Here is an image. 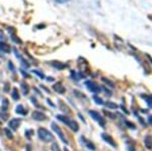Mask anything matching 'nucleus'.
<instances>
[{"label": "nucleus", "mask_w": 152, "mask_h": 151, "mask_svg": "<svg viewBox=\"0 0 152 151\" xmlns=\"http://www.w3.org/2000/svg\"><path fill=\"white\" fill-rule=\"evenodd\" d=\"M57 119H58L59 121L62 122V123L65 124V125H67L68 127H69L72 131H73V132H78L79 125L77 124L76 121L69 119V118L64 116V115H57Z\"/></svg>", "instance_id": "obj_1"}, {"label": "nucleus", "mask_w": 152, "mask_h": 151, "mask_svg": "<svg viewBox=\"0 0 152 151\" xmlns=\"http://www.w3.org/2000/svg\"><path fill=\"white\" fill-rule=\"evenodd\" d=\"M38 136L42 141L46 142V143H49V142H54V136L53 134L48 131L45 128H39L38 130Z\"/></svg>", "instance_id": "obj_2"}, {"label": "nucleus", "mask_w": 152, "mask_h": 151, "mask_svg": "<svg viewBox=\"0 0 152 151\" xmlns=\"http://www.w3.org/2000/svg\"><path fill=\"white\" fill-rule=\"evenodd\" d=\"M51 127H52L53 131H54V132L56 133V134L59 136V138L61 139V141H62L64 144H67V145H68V140H67V138H66L65 135H64L62 129L59 127V126L57 125V124L55 123V122H52V123H51Z\"/></svg>", "instance_id": "obj_3"}, {"label": "nucleus", "mask_w": 152, "mask_h": 151, "mask_svg": "<svg viewBox=\"0 0 152 151\" xmlns=\"http://www.w3.org/2000/svg\"><path fill=\"white\" fill-rule=\"evenodd\" d=\"M88 115L92 118V119L94 120V121L98 122V123L100 124L101 127L105 128V120L100 116V113L95 112V111H88Z\"/></svg>", "instance_id": "obj_4"}, {"label": "nucleus", "mask_w": 152, "mask_h": 151, "mask_svg": "<svg viewBox=\"0 0 152 151\" xmlns=\"http://www.w3.org/2000/svg\"><path fill=\"white\" fill-rule=\"evenodd\" d=\"M85 86H86L87 89H88L89 91H91L93 93H100L101 91L100 86L98 85V83H95L94 81H91V80L85 81Z\"/></svg>", "instance_id": "obj_5"}, {"label": "nucleus", "mask_w": 152, "mask_h": 151, "mask_svg": "<svg viewBox=\"0 0 152 151\" xmlns=\"http://www.w3.org/2000/svg\"><path fill=\"white\" fill-rule=\"evenodd\" d=\"M21 119H19V118L18 119L17 118H13V119H11L8 122V127L11 129V130L15 131L21 126Z\"/></svg>", "instance_id": "obj_6"}, {"label": "nucleus", "mask_w": 152, "mask_h": 151, "mask_svg": "<svg viewBox=\"0 0 152 151\" xmlns=\"http://www.w3.org/2000/svg\"><path fill=\"white\" fill-rule=\"evenodd\" d=\"M32 118L35 120V121H38V122H42V121L47 120V116H46L44 113L40 112V111H35V112L32 114Z\"/></svg>", "instance_id": "obj_7"}, {"label": "nucleus", "mask_w": 152, "mask_h": 151, "mask_svg": "<svg viewBox=\"0 0 152 151\" xmlns=\"http://www.w3.org/2000/svg\"><path fill=\"white\" fill-rule=\"evenodd\" d=\"M53 89H54L56 92L60 93V94H63V93H65V91H66L65 86H63V84L61 83V82H57V83H55L54 85H53Z\"/></svg>", "instance_id": "obj_8"}, {"label": "nucleus", "mask_w": 152, "mask_h": 151, "mask_svg": "<svg viewBox=\"0 0 152 151\" xmlns=\"http://www.w3.org/2000/svg\"><path fill=\"white\" fill-rule=\"evenodd\" d=\"M101 138L105 140V142H107V143H109L111 146H113V147H117V144H116V142H115V140L112 138V137L110 136L109 134L103 133V134H101Z\"/></svg>", "instance_id": "obj_9"}, {"label": "nucleus", "mask_w": 152, "mask_h": 151, "mask_svg": "<svg viewBox=\"0 0 152 151\" xmlns=\"http://www.w3.org/2000/svg\"><path fill=\"white\" fill-rule=\"evenodd\" d=\"M51 65H52L54 68H56L57 70H63L67 67L66 64L62 63V62H57V61H53L52 63H51Z\"/></svg>", "instance_id": "obj_10"}, {"label": "nucleus", "mask_w": 152, "mask_h": 151, "mask_svg": "<svg viewBox=\"0 0 152 151\" xmlns=\"http://www.w3.org/2000/svg\"><path fill=\"white\" fill-rule=\"evenodd\" d=\"M144 143H145V147L147 149H152V136L151 135H147L144 139Z\"/></svg>", "instance_id": "obj_11"}, {"label": "nucleus", "mask_w": 152, "mask_h": 151, "mask_svg": "<svg viewBox=\"0 0 152 151\" xmlns=\"http://www.w3.org/2000/svg\"><path fill=\"white\" fill-rule=\"evenodd\" d=\"M81 140H82L83 142H84V144H85V146H86L87 148H88L89 150H92V151H94L95 150V146L92 144V142H90L88 141L86 138H84V137H81Z\"/></svg>", "instance_id": "obj_12"}, {"label": "nucleus", "mask_w": 152, "mask_h": 151, "mask_svg": "<svg viewBox=\"0 0 152 151\" xmlns=\"http://www.w3.org/2000/svg\"><path fill=\"white\" fill-rule=\"evenodd\" d=\"M15 113L18 115H23V116H25L26 114H28V111L25 110V108H23V106L21 105H18L16 106V108H15Z\"/></svg>", "instance_id": "obj_13"}, {"label": "nucleus", "mask_w": 152, "mask_h": 151, "mask_svg": "<svg viewBox=\"0 0 152 151\" xmlns=\"http://www.w3.org/2000/svg\"><path fill=\"white\" fill-rule=\"evenodd\" d=\"M0 50H1L3 53H6V54H8V53H10V51H11V48H10V46H8L7 44L0 43Z\"/></svg>", "instance_id": "obj_14"}, {"label": "nucleus", "mask_w": 152, "mask_h": 151, "mask_svg": "<svg viewBox=\"0 0 152 151\" xmlns=\"http://www.w3.org/2000/svg\"><path fill=\"white\" fill-rule=\"evenodd\" d=\"M21 91H23V94H25V95L28 94V93H30V86H28L25 81L21 82Z\"/></svg>", "instance_id": "obj_15"}, {"label": "nucleus", "mask_w": 152, "mask_h": 151, "mask_svg": "<svg viewBox=\"0 0 152 151\" xmlns=\"http://www.w3.org/2000/svg\"><path fill=\"white\" fill-rule=\"evenodd\" d=\"M82 76H84V75H82V73H77L75 71H71V77H72V79H74V80H76V81L80 80V79L82 78Z\"/></svg>", "instance_id": "obj_16"}, {"label": "nucleus", "mask_w": 152, "mask_h": 151, "mask_svg": "<svg viewBox=\"0 0 152 151\" xmlns=\"http://www.w3.org/2000/svg\"><path fill=\"white\" fill-rule=\"evenodd\" d=\"M11 97L14 101H19L21 96H19V93H18V90H17L16 87H13L12 88V91H11Z\"/></svg>", "instance_id": "obj_17"}, {"label": "nucleus", "mask_w": 152, "mask_h": 151, "mask_svg": "<svg viewBox=\"0 0 152 151\" xmlns=\"http://www.w3.org/2000/svg\"><path fill=\"white\" fill-rule=\"evenodd\" d=\"M59 106H60L61 111H63V112H65V113H68V114H70V113H71L70 108H68L67 105H65V104H64L62 101H59Z\"/></svg>", "instance_id": "obj_18"}, {"label": "nucleus", "mask_w": 152, "mask_h": 151, "mask_svg": "<svg viewBox=\"0 0 152 151\" xmlns=\"http://www.w3.org/2000/svg\"><path fill=\"white\" fill-rule=\"evenodd\" d=\"M142 97L146 101V104L149 108H152V95H142Z\"/></svg>", "instance_id": "obj_19"}, {"label": "nucleus", "mask_w": 152, "mask_h": 151, "mask_svg": "<svg viewBox=\"0 0 152 151\" xmlns=\"http://www.w3.org/2000/svg\"><path fill=\"white\" fill-rule=\"evenodd\" d=\"M103 105L109 108H114V110L118 108V105H116L115 103H112V101H105V103H103Z\"/></svg>", "instance_id": "obj_20"}, {"label": "nucleus", "mask_w": 152, "mask_h": 151, "mask_svg": "<svg viewBox=\"0 0 152 151\" xmlns=\"http://www.w3.org/2000/svg\"><path fill=\"white\" fill-rule=\"evenodd\" d=\"M8 106H9V104H8V99H2V112H6Z\"/></svg>", "instance_id": "obj_21"}, {"label": "nucleus", "mask_w": 152, "mask_h": 151, "mask_svg": "<svg viewBox=\"0 0 152 151\" xmlns=\"http://www.w3.org/2000/svg\"><path fill=\"white\" fill-rule=\"evenodd\" d=\"M101 80H103V82H105V83L107 84V85H109L110 87H112V88H114V87H115V83H114L113 81L110 80V79H107V78H105V77H103V78H101Z\"/></svg>", "instance_id": "obj_22"}, {"label": "nucleus", "mask_w": 152, "mask_h": 151, "mask_svg": "<svg viewBox=\"0 0 152 151\" xmlns=\"http://www.w3.org/2000/svg\"><path fill=\"white\" fill-rule=\"evenodd\" d=\"M93 101H95L96 105H103V101L100 99V96H98V95H94V96H93Z\"/></svg>", "instance_id": "obj_23"}, {"label": "nucleus", "mask_w": 152, "mask_h": 151, "mask_svg": "<svg viewBox=\"0 0 152 151\" xmlns=\"http://www.w3.org/2000/svg\"><path fill=\"white\" fill-rule=\"evenodd\" d=\"M33 73L37 74L41 79H45V78H46V77H45V74H44L43 72H41L40 70H33Z\"/></svg>", "instance_id": "obj_24"}, {"label": "nucleus", "mask_w": 152, "mask_h": 151, "mask_svg": "<svg viewBox=\"0 0 152 151\" xmlns=\"http://www.w3.org/2000/svg\"><path fill=\"white\" fill-rule=\"evenodd\" d=\"M51 149H52V151H61L60 147H59V145L56 143V142H53L52 146H51Z\"/></svg>", "instance_id": "obj_25"}, {"label": "nucleus", "mask_w": 152, "mask_h": 151, "mask_svg": "<svg viewBox=\"0 0 152 151\" xmlns=\"http://www.w3.org/2000/svg\"><path fill=\"white\" fill-rule=\"evenodd\" d=\"M11 40L13 42H15L16 44H21V41L19 39H17V37L15 35L14 33H12V34H11Z\"/></svg>", "instance_id": "obj_26"}, {"label": "nucleus", "mask_w": 152, "mask_h": 151, "mask_svg": "<svg viewBox=\"0 0 152 151\" xmlns=\"http://www.w3.org/2000/svg\"><path fill=\"white\" fill-rule=\"evenodd\" d=\"M33 134H34V131H33V130H26V131H25V137H26V138H28V140H30Z\"/></svg>", "instance_id": "obj_27"}, {"label": "nucleus", "mask_w": 152, "mask_h": 151, "mask_svg": "<svg viewBox=\"0 0 152 151\" xmlns=\"http://www.w3.org/2000/svg\"><path fill=\"white\" fill-rule=\"evenodd\" d=\"M4 132H5V134H6V136H7V138H9V139H12L13 138V135H12V133L9 131V129H5V130H4Z\"/></svg>", "instance_id": "obj_28"}, {"label": "nucleus", "mask_w": 152, "mask_h": 151, "mask_svg": "<svg viewBox=\"0 0 152 151\" xmlns=\"http://www.w3.org/2000/svg\"><path fill=\"white\" fill-rule=\"evenodd\" d=\"M30 101H33V104H34V105L36 106L37 108H40V106H40L39 104H38V101H37V99H36V97L32 96V97H30Z\"/></svg>", "instance_id": "obj_29"}, {"label": "nucleus", "mask_w": 152, "mask_h": 151, "mask_svg": "<svg viewBox=\"0 0 152 151\" xmlns=\"http://www.w3.org/2000/svg\"><path fill=\"white\" fill-rule=\"evenodd\" d=\"M8 67H9V69L12 71V72H15V67H14V65L12 64V62L11 61H9L8 62Z\"/></svg>", "instance_id": "obj_30"}, {"label": "nucleus", "mask_w": 152, "mask_h": 151, "mask_svg": "<svg viewBox=\"0 0 152 151\" xmlns=\"http://www.w3.org/2000/svg\"><path fill=\"white\" fill-rule=\"evenodd\" d=\"M55 1H56L57 3H59V4H63V3H66V2L70 1V0H55Z\"/></svg>", "instance_id": "obj_31"}, {"label": "nucleus", "mask_w": 152, "mask_h": 151, "mask_svg": "<svg viewBox=\"0 0 152 151\" xmlns=\"http://www.w3.org/2000/svg\"><path fill=\"white\" fill-rule=\"evenodd\" d=\"M105 115H107V116H109V117H111L112 119H115V116L114 115H112L111 113H107V111H105Z\"/></svg>", "instance_id": "obj_32"}, {"label": "nucleus", "mask_w": 152, "mask_h": 151, "mask_svg": "<svg viewBox=\"0 0 152 151\" xmlns=\"http://www.w3.org/2000/svg\"><path fill=\"white\" fill-rule=\"evenodd\" d=\"M126 124L128 126H130L129 128H133V129H135V126H134V124H131V123H129V122H126Z\"/></svg>", "instance_id": "obj_33"}, {"label": "nucleus", "mask_w": 152, "mask_h": 151, "mask_svg": "<svg viewBox=\"0 0 152 151\" xmlns=\"http://www.w3.org/2000/svg\"><path fill=\"white\" fill-rule=\"evenodd\" d=\"M8 90H9V87H8V83H6V84H5V87H4V91L7 92Z\"/></svg>", "instance_id": "obj_34"}, {"label": "nucleus", "mask_w": 152, "mask_h": 151, "mask_svg": "<svg viewBox=\"0 0 152 151\" xmlns=\"http://www.w3.org/2000/svg\"><path fill=\"white\" fill-rule=\"evenodd\" d=\"M47 101H48V104H49L50 106H52L53 108H55V105H54V104H52V101H50V99H47Z\"/></svg>", "instance_id": "obj_35"}, {"label": "nucleus", "mask_w": 152, "mask_h": 151, "mask_svg": "<svg viewBox=\"0 0 152 151\" xmlns=\"http://www.w3.org/2000/svg\"><path fill=\"white\" fill-rule=\"evenodd\" d=\"M148 123L152 126V116H149L148 117Z\"/></svg>", "instance_id": "obj_36"}, {"label": "nucleus", "mask_w": 152, "mask_h": 151, "mask_svg": "<svg viewBox=\"0 0 152 151\" xmlns=\"http://www.w3.org/2000/svg\"><path fill=\"white\" fill-rule=\"evenodd\" d=\"M47 80L49 82H52V81H54V78H53V77H47Z\"/></svg>", "instance_id": "obj_37"}, {"label": "nucleus", "mask_w": 152, "mask_h": 151, "mask_svg": "<svg viewBox=\"0 0 152 151\" xmlns=\"http://www.w3.org/2000/svg\"><path fill=\"white\" fill-rule=\"evenodd\" d=\"M30 148H32V146H30V144H28V147H26V151H32V150H30Z\"/></svg>", "instance_id": "obj_38"}, {"label": "nucleus", "mask_w": 152, "mask_h": 151, "mask_svg": "<svg viewBox=\"0 0 152 151\" xmlns=\"http://www.w3.org/2000/svg\"><path fill=\"white\" fill-rule=\"evenodd\" d=\"M64 151H69V150H68V149H67V148H66V147H65V148H64Z\"/></svg>", "instance_id": "obj_39"}]
</instances>
